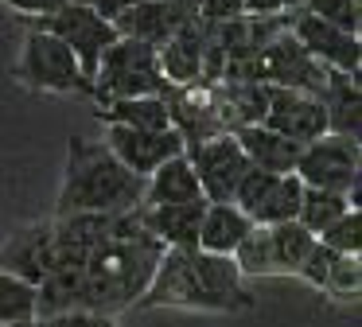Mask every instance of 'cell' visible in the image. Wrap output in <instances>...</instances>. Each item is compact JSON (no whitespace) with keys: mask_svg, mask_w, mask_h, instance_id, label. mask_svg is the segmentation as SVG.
I'll use <instances>...</instances> for the list:
<instances>
[{"mask_svg":"<svg viewBox=\"0 0 362 327\" xmlns=\"http://www.w3.org/2000/svg\"><path fill=\"white\" fill-rule=\"evenodd\" d=\"M164 246L152 238L136 218V207L125 210L117 222L113 241H105L82 269V288H86V311L113 316L144 296L152 272H156Z\"/></svg>","mask_w":362,"mask_h":327,"instance_id":"obj_1","label":"cell"},{"mask_svg":"<svg viewBox=\"0 0 362 327\" xmlns=\"http://www.w3.org/2000/svg\"><path fill=\"white\" fill-rule=\"evenodd\" d=\"M141 199H144L141 176L121 168L105 144L71 137L55 218H63V214H125V210L141 207Z\"/></svg>","mask_w":362,"mask_h":327,"instance_id":"obj_2","label":"cell"},{"mask_svg":"<svg viewBox=\"0 0 362 327\" xmlns=\"http://www.w3.org/2000/svg\"><path fill=\"white\" fill-rule=\"evenodd\" d=\"M168 90L172 86L160 74L156 47L136 43V39H117L98 62L90 98H98L105 105V101H125V98H168Z\"/></svg>","mask_w":362,"mask_h":327,"instance_id":"obj_3","label":"cell"},{"mask_svg":"<svg viewBox=\"0 0 362 327\" xmlns=\"http://www.w3.org/2000/svg\"><path fill=\"white\" fill-rule=\"evenodd\" d=\"M16 78L28 90H43V93H94V86L82 78L78 59L55 35H47L40 28H32L24 35Z\"/></svg>","mask_w":362,"mask_h":327,"instance_id":"obj_4","label":"cell"},{"mask_svg":"<svg viewBox=\"0 0 362 327\" xmlns=\"http://www.w3.org/2000/svg\"><path fill=\"white\" fill-rule=\"evenodd\" d=\"M32 28H40V31H47V35H55L59 43H63L66 51L78 59L82 78H86L90 86H94V74H98V62H102V54L121 39L117 28H113V20H102V16L90 12L86 4H71V0H66V4L59 8L55 16L32 20Z\"/></svg>","mask_w":362,"mask_h":327,"instance_id":"obj_5","label":"cell"},{"mask_svg":"<svg viewBox=\"0 0 362 327\" xmlns=\"http://www.w3.org/2000/svg\"><path fill=\"white\" fill-rule=\"evenodd\" d=\"M292 176L304 187L331 195H346L358 187V140L346 137H320L312 144L300 148V160L292 168Z\"/></svg>","mask_w":362,"mask_h":327,"instance_id":"obj_6","label":"cell"},{"mask_svg":"<svg viewBox=\"0 0 362 327\" xmlns=\"http://www.w3.org/2000/svg\"><path fill=\"white\" fill-rule=\"evenodd\" d=\"M191 171L199 179V191H203L206 202H230L242 183V176L250 171V160L245 152L238 148V140L230 132L222 137H211V140H199V144H187L183 148Z\"/></svg>","mask_w":362,"mask_h":327,"instance_id":"obj_7","label":"cell"},{"mask_svg":"<svg viewBox=\"0 0 362 327\" xmlns=\"http://www.w3.org/2000/svg\"><path fill=\"white\" fill-rule=\"evenodd\" d=\"M257 67H261V82L276 86V90H300V93L320 98L323 82H327V70L292 39V31H281V35L257 54Z\"/></svg>","mask_w":362,"mask_h":327,"instance_id":"obj_8","label":"cell"},{"mask_svg":"<svg viewBox=\"0 0 362 327\" xmlns=\"http://www.w3.org/2000/svg\"><path fill=\"white\" fill-rule=\"evenodd\" d=\"M102 144L113 152V160H117L121 168H129L141 179H148L160 164H168L172 156H183V148H187L175 129L141 132V129H125V125H105Z\"/></svg>","mask_w":362,"mask_h":327,"instance_id":"obj_9","label":"cell"},{"mask_svg":"<svg viewBox=\"0 0 362 327\" xmlns=\"http://www.w3.org/2000/svg\"><path fill=\"white\" fill-rule=\"evenodd\" d=\"M261 125L300 148L327 137L323 101L312 98V93H300V90H276V86H269V109H265V121Z\"/></svg>","mask_w":362,"mask_h":327,"instance_id":"obj_10","label":"cell"},{"mask_svg":"<svg viewBox=\"0 0 362 327\" xmlns=\"http://www.w3.org/2000/svg\"><path fill=\"white\" fill-rule=\"evenodd\" d=\"M292 39H296L323 70H339V74H358L362 70L358 35H346V31L315 20V16H308L304 8H300V16L292 20Z\"/></svg>","mask_w":362,"mask_h":327,"instance_id":"obj_11","label":"cell"},{"mask_svg":"<svg viewBox=\"0 0 362 327\" xmlns=\"http://www.w3.org/2000/svg\"><path fill=\"white\" fill-rule=\"evenodd\" d=\"M51 265H55V226L51 222H28L0 246V272L20 277L32 288L43 285Z\"/></svg>","mask_w":362,"mask_h":327,"instance_id":"obj_12","label":"cell"},{"mask_svg":"<svg viewBox=\"0 0 362 327\" xmlns=\"http://www.w3.org/2000/svg\"><path fill=\"white\" fill-rule=\"evenodd\" d=\"M195 16L191 4H156V0H136L133 8L113 20L121 39H136V43H148V47H164L183 23Z\"/></svg>","mask_w":362,"mask_h":327,"instance_id":"obj_13","label":"cell"},{"mask_svg":"<svg viewBox=\"0 0 362 327\" xmlns=\"http://www.w3.org/2000/svg\"><path fill=\"white\" fill-rule=\"evenodd\" d=\"M195 277H199V288H203L206 311H238V308H250L253 304L242 285V272H238L234 257L195 249Z\"/></svg>","mask_w":362,"mask_h":327,"instance_id":"obj_14","label":"cell"},{"mask_svg":"<svg viewBox=\"0 0 362 327\" xmlns=\"http://www.w3.org/2000/svg\"><path fill=\"white\" fill-rule=\"evenodd\" d=\"M206 202H180V207H136L141 226L164 249H195L199 222H203Z\"/></svg>","mask_w":362,"mask_h":327,"instance_id":"obj_15","label":"cell"},{"mask_svg":"<svg viewBox=\"0 0 362 327\" xmlns=\"http://www.w3.org/2000/svg\"><path fill=\"white\" fill-rule=\"evenodd\" d=\"M230 137H234L238 148L245 152L250 168L269 171V176H292V168H296V160H300V144L276 137L265 125H242V129H234Z\"/></svg>","mask_w":362,"mask_h":327,"instance_id":"obj_16","label":"cell"},{"mask_svg":"<svg viewBox=\"0 0 362 327\" xmlns=\"http://www.w3.org/2000/svg\"><path fill=\"white\" fill-rule=\"evenodd\" d=\"M323 113H327V132L331 137H346L358 140V117H362V93H358V74H339V70H327V82L320 90Z\"/></svg>","mask_w":362,"mask_h":327,"instance_id":"obj_17","label":"cell"},{"mask_svg":"<svg viewBox=\"0 0 362 327\" xmlns=\"http://www.w3.org/2000/svg\"><path fill=\"white\" fill-rule=\"evenodd\" d=\"M180 202H206L199 191V179L191 171L187 156H172L144 179V199L141 207H180Z\"/></svg>","mask_w":362,"mask_h":327,"instance_id":"obj_18","label":"cell"},{"mask_svg":"<svg viewBox=\"0 0 362 327\" xmlns=\"http://www.w3.org/2000/svg\"><path fill=\"white\" fill-rule=\"evenodd\" d=\"M253 230V222L234 207V202H206L203 222H199V246L203 253H218L230 257L238 249V241Z\"/></svg>","mask_w":362,"mask_h":327,"instance_id":"obj_19","label":"cell"},{"mask_svg":"<svg viewBox=\"0 0 362 327\" xmlns=\"http://www.w3.org/2000/svg\"><path fill=\"white\" fill-rule=\"evenodd\" d=\"M105 125H125V129H141V132H164L172 129V109L168 98H125V101H105L98 109Z\"/></svg>","mask_w":362,"mask_h":327,"instance_id":"obj_20","label":"cell"},{"mask_svg":"<svg viewBox=\"0 0 362 327\" xmlns=\"http://www.w3.org/2000/svg\"><path fill=\"white\" fill-rule=\"evenodd\" d=\"M300 195H304V183L296 176H276L273 187L265 191V199L250 210L253 226H281V222H296L300 214Z\"/></svg>","mask_w":362,"mask_h":327,"instance_id":"obj_21","label":"cell"},{"mask_svg":"<svg viewBox=\"0 0 362 327\" xmlns=\"http://www.w3.org/2000/svg\"><path fill=\"white\" fill-rule=\"evenodd\" d=\"M265 230H269V249H273V269L300 272V265H304L308 249L315 246V238L300 222H281V226H265Z\"/></svg>","mask_w":362,"mask_h":327,"instance_id":"obj_22","label":"cell"},{"mask_svg":"<svg viewBox=\"0 0 362 327\" xmlns=\"http://www.w3.org/2000/svg\"><path fill=\"white\" fill-rule=\"evenodd\" d=\"M346 210H351L346 195H331V191H315V187H304V195H300V214H296V222L304 226L312 238H320V234L327 230L331 222H339Z\"/></svg>","mask_w":362,"mask_h":327,"instance_id":"obj_23","label":"cell"},{"mask_svg":"<svg viewBox=\"0 0 362 327\" xmlns=\"http://www.w3.org/2000/svg\"><path fill=\"white\" fill-rule=\"evenodd\" d=\"M35 319V288L0 272V327H24Z\"/></svg>","mask_w":362,"mask_h":327,"instance_id":"obj_24","label":"cell"},{"mask_svg":"<svg viewBox=\"0 0 362 327\" xmlns=\"http://www.w3.org/2000/svg\"><path fill=\"white\" fill-rule=\"evenodd\" d=\"M230 257H234V265H238V272H242V277H276L265 226H253V230L238 241V249Z\"/></svg>","mask_w":362,"mask_h":327,"instance_id":"obj_25","label":"cell"},{"mask_svg":"<svg viewBox=\"0 0 362 327\" xmlns=\"http://www.w3.org/2000/svg\"><path fill=\"white\" fill-rule=\"evenodd\" d=\"M315 241L327 246L331 253H339V257H358L362 253V210H346V214L339 218V222H331Z\"/></svg>","mask_w":362,"mask_h":327,"instance_id":"obj_26","label":"cell"},{"mask_svg":"<svg viewBox=\"0 0 362 327\" xmlns=\"http://www.w3.org/2000/svg\"><path fill=\"white\" fill-rule=\"evenodd\" d=\"M304 12L331 23V28H339V31H346V35H358V28H362L358 0H304Z\"/></svg>","mask_w":362,"mask_h":327,"instance_id":"obj_27","label":"cell"},{"mask_svg":"<svg viewBox=\"0 0 362 327\" xmlns=\"http://www.w3.org/2000/svg\"><path fill=\"white\" fill-rule=\"evenodd\" d=\"M323 288H327L331 296H339V300H354L362 288V265L358 257H335L327 269V280H323Z\"/></svg>","mask_w":362,"mask_h":327,"instance_id":"obj_28","label":"cell"},{"mask_svg":"<svg viewBox=\"0 0 362 327\" xmlns=\"http://www.w3.org/2000/svg\"><path fill=\"white\" fill-rule=\"evenodd\" d=\"M335 257H339V253H331L327 246H320V241H315V246L308 249L304 265H300V277H304L308 285L323 288V280H327V269H331V261H335Z\"/></svg>","mask_w":362,"mask_h":327,"instance_id":"obj_29","label":"cell"},{"mask_svg":"<svg viewBox=\"0 0 362 327\" xmlns=\"http://www.w3.org/2000/svg\"><path fill=\"white\" fill-rule=\"evenodd\" d=\"M24 327H113V316H98V311H63L51 319H32Z\"/></svg>","mask_w":362,"mask_h":327,"instance_id":"obj_30","label":"cell"},{"mask_svg":"<svg viewBox=\"0 0 362 327\" xmlns=\"http://www.w3.org/2000/svg\"><path fill=\"white\" fill-rule=\"evenodd\" d=\"M4 4H8L12 12H24V16H35V20H43V16H55L59 8L66 4V0H4Z\"/></svg>","mask_w":362,"mask_h":327,"instance_id":"obj_31","label":"cell"},{"mask_svg":"<svg viewBox=\"0 0 362 327\" xmlns=\"http://www.w3.org/2000/svg\"><path fill=\"white\" fill-rule=\"evenodd\" d=\"M276 12H288V0H242V16L250 20H273Z\"/></svg>","mask_w":362,"mask_h":327,"instance_id":"obj_32","label":"cell"},{"mask_svg":"<svg viewBox=\"0 0 362 327\" xmlns=\"http://www.w3.org/2000/svg\"><path fill=\"white\" fill-rule=\"evenodd\" d=\"M71 4H86L90 12H98L102 20H117L125 8H133L136 0H71Z\"/></svg>","mask_w":362,"mask_h":327,"instance_id":"obj_33","label":"cell"},{"mask_svg":"<svg viewBox=\"0 0 362 327\" xmlns=\"http://www.w3.org/2000/svg\"><path fill=\"white\" fill-rule=\"evenodd\" d=\"M156 4H191V0H156Z\"/></svg>","mask_w":362,"mask_h":327,"instance_id":"obj_34","label":"cell"},{"mask_svg":"<svg viewBox=\"0 0 362 327\" xmlns=\"http://www.w3.org/2000/svg\"><path fill=\"white\" fill-rule=\"evenodd\" d=\"M288 8H304V0H288Z\"/></svg>","mask_w":362,"mask_h":327,"instance_id":"obj_35","label":"cell"}]
</instances>
